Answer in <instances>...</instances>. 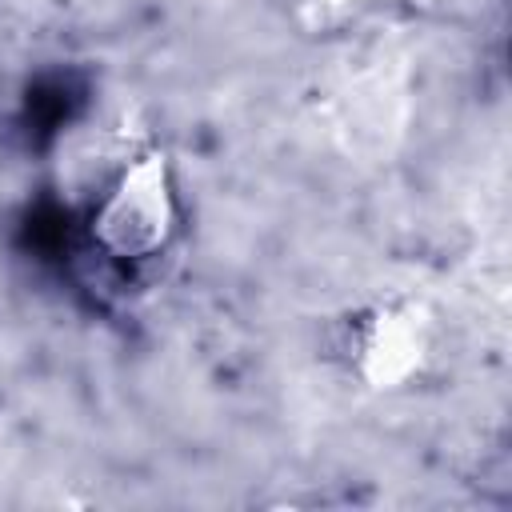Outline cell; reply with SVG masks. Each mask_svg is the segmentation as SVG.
Segmentation results:
<instances>
[{
  "label": "cell",
  "mask_w": 512,
  "mask_h": 512,
  "mask_svg": "<svg viewBox=\"0 0 512 512\" xmlns=\"http://www.w3.org/2000/svg\"><path fill=\"white\" fill-rule=\"evenodd\" d=\"M180 180L168 148L148 144L116 168L88 212L92 244L120 264H144L180 236Z\"/></svg>",
  "instance_id": "obj_1"
},
{
  "label": "cell",
  "mask_w": 512,
  "mask_h": 512,
  "mask_svg": "<svg viewBox=\"0 0 512 512\" xmlns=\"http://www.w3.org/2000/svg\"><path fill=\"white\" fill-rule=\"evenodd\" d=\"M436 328L424 304L392 296L352 308L336 328V356L344 372L376 396L404 392L432 364Z\"/></svg>",
  "instance_id": "obj_2"
},
{
  "label": "cell",
  "mask_w": 512,
  "mask_h": 512,
  "mask_svg": "<svg viewBox=\"0 0 512 512\" xmlns=\"http://www.w3.org/2000/svg\"><path fill=\"white\" fill-rule=\"evenodd\" d=\"M336 8H364V4H380V0H328Z\"/></svg>",
  "instance_id": "obj_3"
}]
</instances>
